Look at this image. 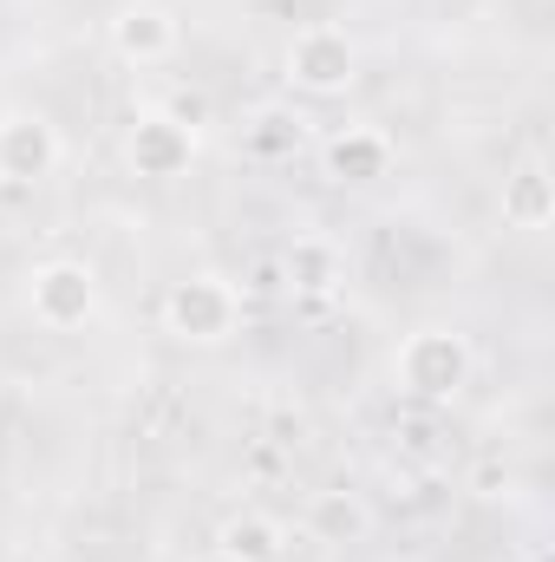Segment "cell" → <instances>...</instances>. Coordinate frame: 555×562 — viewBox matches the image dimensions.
<instances>
[{
	"mask_svg": "<svg viewBox=\"0 0 555 562\" xmlns=\"http://www.w3.org/2000/svg\"><path fill=\"white\" fill-rule=\"evenodd\" d=\"M393 380H399V393H412V400H451L464 380H471V347H464V334H451V327H418L399 340V353H393Z\"/></svg>",
	"mask_w": 555,
	"mask_h": 562,
	"instance_id": "cell-1",
	"label": "cell"
},
{
	"mask_svg": "<svg viewBox=\"0 0 555 562\" xmlns=\"http://www.w3.org/2000/svg\"><path fill=\"white\" fill-rule=\"evenodd\" d=\"M236 321H242V294L223 276H183V281H170V294H163V327L177 340L209 347V340H229Z\"/></svg>",
	"mask_w": 555,
	"mask_h": 562,
	"instance_id": "cell-2",
	"label": "cell"
},
{
	"mask_svg": "<svg viewBox=\"0 0 555 562\" xmlns=\"http://www.w3.org/2000/svg\"><path fill=\"white\" fill-rule=\"evenodd\" d=\"M353 66H360V53H353L347 26H333V20H307V26L287 40V79H294L307 99L347 92V86H353Z\"/></svg>",
	"mask_w": 555,
	"mask_h": 562,
	"instance_id": "cell-3",
	"label": "cell"
},
{
	"mask_svg": "<svg viewBox=\"0 0 555 562\" xmlns=\"http://www.w3.org/2000/svg\"><path fill=\"white\" fill-rule=\"evenodd\" d=\"M26 307H33V321L39 327H53V334H72V327H86L92 321V307H99V281L86 262H39L33 276H26Z\"/></svg>",
	"mask_w": 555,
	"mask_h": 562,
	"instance_id": "cell-4",
	"label": "cell"
},
{
	"mask_svg": "<svg viewBox=\"0 0 555 562\" xmlns=\"http://www.w3.org/2000/svg\"><path fill=\"white\" fill-rule=\"evenodd\" d=\"M132 170L138 177H183L190 157H196V125L177 119V112H144L132 125Z\"/></svg>",
	"mask_w": 555,
	"mask_h": 562,
	"instance_id": "cell-5",
	"label": "cell"
},
{
	"mask_svg": "<svg viewBox=\"0 0 555 562\" xmlns=\"http://www.w3.org/2000/svg\"><path fill=\"white\" fill-rule=\"evenodd\" d=\"M59 164V132L39 112H7L0 119V177L7 183H39Z\"/></svg>",
	"mask_w": 555,
	"mask_h": 562,
	"instance_id": "cell-6",
	"label": "cell"
},
{
	"mask_svg": "<svg viewBox=\"0 0 555 562\" xmlns=\"http://www.w3.org/2000/svg\"><path fill=\"white\" fill-rule=\"evenodd\" d=\"M112 46H118V59H132V66H157V59H170V46H177V20H170L163 7H125V13L112 20Z\"/></svg>",
	"mask_w": 555,
	"mask_h": 562,
	"instance_id": "cell-7",
	"label": "cell"
},
{
	"mask_svg": "<svg viewBox=\"0 0 555 562\" xmlns=\"http://www.w3.org/2000/svg\"><path fill=\"white\" fill-rule=\"evenodd\" d=\"M386 164H393V138L386 132L347 125L327 144V177H340V183H373V177H386Z\"/></svg>",
	"mask_w": 555,
	"mask_h": 562,
	"instance_id": "cell-8",
	"label": "cell"
},
{
	"mask_svg": "<svg viewBox=\"0 0 555 562\" xmlns=\"http://www.w3.org/2000/svg\"><path fill=\"white\" fill-rule=\"evenodd\" d=\"M216 550L236 557V562H287V530H281L275 517L242 510V517H229V524L216 530Z\"/></svg>",
	"mask_w": 555,
	"mask_h": 562,
	"instance_id": "cell-9",
	"label": "cell"
},
{
	"mask_svg": "<svg viewBox=\"0 0 555 562\" xmlns=\"http://www.w3.org/2000/svg\"><path fill=\"white\" fill-rule=\"evenodd\" d=\"M503 216H510L517 229H550L555 190H550V170H543V164H523L517 177H503Z\"/></svg>",
	"mask_w": 555,
	"mask_h": 562,
	"instance_id": "cell-10",
	"label": "cell"
},
{
	"mask_svg": "<svg viewBox=\"0 0 555 562\" xmlns=\"http://www.w3.org/2000/svg\"><path fill=\"white\" fill-rule=\"evenodd\" d=\"M287 281L294 288H307V294H327L333 281H340V256H333V243H320V236H301L294 249H287Z\"/></svg>",
	"mask_w": 555,
	"mask_h": 562,
	"instance_id": "cell-11",
	"label": "cell"
},
{
	"mask_svg": "<svg viewBox=\"0 0 555 562\" xmlns=\"http://www.w3.org/2000/svg\"><path fill=\"white\" fill-rule=\"evenodd\" d=\"M314 537H320V543L366 537V510H360V497H347V491H320V497H314Z\"/></svg>",
	"mask_w": 555,
	"mask_h": 562,
	"instance_id": "cell-12",
	"label": "cell"
},
{
	"mask_svg": "<svg viewBox=\"0 0 555 562\" xmlns=\"http://www.w3.org/2000/svg\"><path fill=\"white\" fill-rule=\"evenodd\" d=\"M497 484H503V464H497V458H490V464H484V471H477V497H497Z\"/></svg>",
	"mask_w": 555,
	"mask_h": 562,
	"instance_id": "cell-13",
	"label": "cell"
},
{
	"mask_svg": "<svg viewBox=\"0 0 555 562\" xmlns=\"http://www.w3.org/2000/svg\"><path fill=\"white\" fill-rule=\"evenodd\" d=\"M203 562H236V557H223V550H209V557H203Z\"/></svg>",
	"mask_w": 555,
	"mask_h": 562,
	"instance_id": "cell-14",
	"label": "cell"
}]
</instances>
